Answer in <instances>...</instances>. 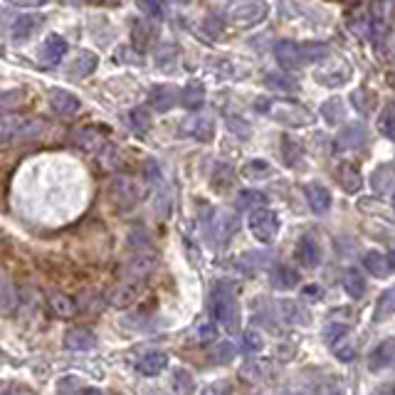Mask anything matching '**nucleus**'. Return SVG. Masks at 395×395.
Instances as JSON below:
<instances>
[{"label": "nucleus", "instance_id": "obj_1", "mask_svg": "<svg viewBox=\"0 0 395 395\" xmlns=\"http://www.w3.org/2000/svg\"><path fill=\"white\" fill-rule=\"evenodd\" d=\"M274 57L284 70H302L311 62H324L331 57V47L324 42H294L279 40L274 45Z\"/></svg>", "mask_w": 395, "mask_h": 395}, {"label": "nucleus", "instance_id": "obj_2", "mask_svg": "<svg viewBox=\"0 0 395 395\" xmlns=\"http://www.w3.org/2000/svg\"><path fill=\"white\" fill-rule=\"evenodd\" d=\"M255 109L262 114H270L274 121L287 126H309L314 121V114L299 102H289V99H265L260 97L255 102Z\"/></svg>", "mask_w": 395, "mask_h": 395}, {"label": "nucleus", "instance_id": "obj_3", "mask_svg": "<svg viewBox=\"0 0 395 395\" xmlns=\"http://www.w3.org/2000/svg\"><path fill=\"white\" fill-rule=\"evenodd\" d=\"M212 311H215V319L220 321V326L228 334L238 336L240 334V321H242V314H240V302L238 294L230 284H217L215 294H212Z\"/></svg>", "mask_w": 395, "mask_h": 395}, {"label": "nucleus", "instance_id": "obj_4", "mask_svg": "<svg viewBox=\"0 0 395 395\" xmlns=\"http://www.w3.org/2000/svg\"><path fill=\"white\" fill-rule=\"evenodd\" d=\"M42 129H45L42 119L3 114L0 116V144H6V141H13V139H35Z\"/></svg>", "mask_w": 395, "mask_h": 395}, {"label": "nucleus", "instance_id": "obj_5", "mask_svg": "<svg viewBox=\"0 0 395 395\" xmlns=\"http://www.w3.org/2000/svg\"><path fill=\"white\" fill-rule=\"evenodd\" d=\"M249 233L255 235L257 242L262 245H272L277 240V235H279V228H281V222H279V215L272 210H267V208H257V210L249 212Z\"/></svg>", "mask_w": 395, "mask_h": 395}, {"label": "nucleus", "instance_id": "obj_6", "mask_svg": "<svg viewBox=\"0 0 395 395\" xmlns=\"http://www.w3.org/2000/svg\"><path fill=\"white\" fill-rule=\"evenodd\" d=\"M238 230H240V217L233 210H228V208H217L208 217V233H210L215 245L230 242V238H235Z\"/></svg>", "mask_w": 395, "mask_h": 395}, {"label": "nucleus", "instance_id": "obj_7", "mask_svg": "<svg viewBox=\"0 0 395 395\" xmlns=\"http://www.w3.org/2000/svg\"><path fill=\"white\" fill-rule=\"evenodd\" d=\"M314 79L324 87H341L351 79V67L341 60V57H326L321 67H316Z\"/></svg>", "mask_w": 395, "mask_h": 395}, {"label": "nucleus", "instance_id": "obj_8", "mask_svg": "<svg viewBox=\"0 0 395 395\" xmlns=\"http://www.w3.org/2000/svg\"><path fill=\"white\" fill-rule=\"evenodd\" d=\"M267 10L270 8L265 3H238L228 10V20L233 22L235 27H255L260 25L262 20L267 17Z\"/></svg>", "mask_w": 395, "mask_h": 395}, {"label": "nucleus", "instance_id": "obj_9", "mask_svg": "<svg viewBox=\"0 0 395 395\" xmlns=\"http://www.w3.org/2000/svg\"><path fill=\"white\" fill-rule=\"evenodd\" d=\"M109 198L114 201V206L119 210H129V208H134L139 203V185L131 178H126V176H116L109 183Z\"/></svg>", "mask_w": 395, "mask_h": 395}, {"label": "nucleus", "instance_id": "obj_10", "mask_svg": "<svg viewBox=\"0 0 395 395\" xmlns=\"http://www.w3.org/2000/svg\"><path fill=\"white\" fill-rule=\"evenodd\" d=\"M180 134L208 144V141H212V136H215V121H212V116H206V114L188 116V119L180 124Z\"/></svg>", "mask_w": 395, "mask_h": 395}, {"label": "nucleus", "instance_id": "obj_11", "mask_svg": "<svg viewBox=\"0 0 395 395\" xmlns=\"http://www.w3.org/2000/svg\"><path fill=\"white\" fill-rule=\"evenodd\" d=\"M294 255H297V262L307 270H314V267L321 265V247L311 235H304L302 240L297 242V249H294Z\"/></svg>", "mask_w": 395, "mask_h": 395}, {"label": "nucleus", "instance_id": "obj_12", "mask_svg": "<svg viewBox=\"0 0 395 395\" xmlns=\"http://www.w3.org/2000/svg\"><path fill=\"white\" fill-rule=\"evenodd\" d=\"M366 141H369V129L361 121H356V124H348L346 129L339 131L336 148H341V151H346V148H361Z\"/></svg>", "mask_w": 395, "mask_h": 395}, {"label": "nucleus", "instance_id": "obj_13", "mask_svg": "<svg viewBox=\"0 0 395 395\" xmlns=\"http://www.w3.org/2000/svg\"><path fill=\"white\" fill-rule=\"evenodd\" d=\"M65 346L72 351H92L97 346V336L92 329H84V326H72L65 331Z\"/></svg>", "mask_w": 395, "mask_h": 395}, {"label": "nucleus", "instance_id": "obj_14", "mask_svg": "<svg viewBox=\"0 0 395 395\" xmlns=\"http://www.w3.org/2000/svg\"><path fill=\"white\" fill-rule=\"evenodd\" d=\"M304 195H307L309 208L316 212V215H324L331 208V190L321 183H307L304 185Z\"/></svg>", "mask_w": 395, "mask_h": 395}, {"label": "nucleus", "instance_id": "obj_15", "mask_svg": "<svg viewBox=\"0 0 395 395\" xmlns=\"http://www.w3.org/2000/svg\"><path fill=\"white\" fill-rule=\"evenodd\" d=\"M67 40L60 38V35H47V40L40 47V62L42 65H57L67 54Z\"/></svg>", "mask_w": 395, "mask_h": 395}, {"label": "nucleus", "instance_id": "obj_16", "mask_svg": "<svg viewBox=\"0 0 395 395\" xmlns=\"http://www.w3.org/2000/svg\"><path fill=\"white\" fill-rule=\"evenodd\" d=\"M49 104L60 116H75L79 111V99L67 89H49Z\"/></svg>", "mask_w": 395, "mask_h": 395}, {"label": "nucleus", "instance_id": "obj_17", "mask_svg": "<svg viewBox=\"0 0 395 395\" xmlns=\"http://www.w3.org/2000/svg\"><path fill=\"white\" fill-rule=\"evenodd\" d=\"M371 188L380 198H388L390 190H393V163H380L375 168L373 173H371Z\"/></svg>", "mask_w": 395, "mask_h": 395}, {"label": "nucleus", "instance_id": "obj_18", "mask_svg": "<svg viewBox=\"0 0 395 395\" xmlns=\"http://www.w3.org/2000/svg\"><path fill=\"white\" fill-rule=\"evenodd\" d=\"M363 267L369 270V274L378 277V279H385V277L393 274V260H390V255H383V252H369L363 257Z\"/></svg>", "mask_w": 395, "mask_h": 395}, {"label": "nucleus", "instance_id": "obj_19", "mask_svg": "<svg viewBox=\"0 0 395 395\" xmlns=\"http://www.w3.org/2000/svg\"><path fill=\"white\" fill-rule=\"evenodd\" d=\"M393 356H395V341L393 339H385L380 346H375L369 356V369L371 371H383L388 369L390 363H393Z\"/></svg>", "mask_w": 395, "mask_h": 395}, {"label": "nucleus", "instance_id": "obj_20", "mask_svg": "<svg viewBox=\"0 0 395 395\" xmlns=\"http://www.w3.org/2000/svg\"><path fill=\"white\" fill-rule=\"evenodd\" d=\"M336 178H339L341 188L346 190V193H351V195H356L358 190L363 188L361 171H358L353 163H341V166H339V171H336Z\"/></svg>", "mask_w": 395, "mask_h": 395}, {"label": "nucleus", "instance_id": "obj_21", "mask_svg": "<svg viewBox=\"0 0 395 395\" xmlns=\"http://www.w3.org/2000/svg\"><path fill=\"white\" fill-rule=\"evenodd\" d=\"M49 311H52L57 319H72L77 314V304L72 302V297H67L65 292H49L47 297Z\"/></svg>", "mask_w": 395, "mask_h": 395}, {"label": "nucleus", "instance_id": "obj_22", "mask_svg": "<svg viewBox=\"0 0 395 395\" xmlns=\"http://www.w3.org/2000/svg\"><path fill=\"white\" fill-rule=\"evenodd\" d=\"M279 311L281 316L289 321V324H297V326H309L311 319H309V309L299 302H292V299H281L279 302Z\"/></svg>", "mask_w": 395, "mask_h": 395}, {"label": "nucleus", "instance_id": "obj_23", "mask_svg": "<svg viewBox=\"0 0 395 395\" xmlns=\"http://www.w3.org/2000/svg\"><path fill=\"white\" fill-rule=\"evenodd\" d=\"M99 65V57L94 52H89V49H82L79 54H77L75 60L70 62V67H67V72H70L72 77H89L94 70H97Z\"/></svg>", "mask_w": 395, "mask_h": 395}, {"label": "nucleus", "instance_id": "obj_24", "mask_svg": "<svg viewBox=\"0 0 395 395\" xmlns=\"http://www.w3.org/2000/svg\"><path fill=\"white\" fill-rule=\"evenodd\" d=\"M168 366V356L163 351H151L146 353V356H141L139 361V373L146 375V378H153V375H158L163 369Z\"/></svg>", "mask_w": 395, "mask_h": 395}, {"label": "nucleus", "instance_id": "obj_25", "mask_svg": "<svg viewBox=\"0 0 395 395\" xmlns=\"http://www.w3.org/2000/svg\"><path fill=\"white\" fill-rule=\"evenodd\" d=\"M270 281H272V287L274 289H294L299 284V277H297V272L292 270V267H287V265H277V267H272V272H270Z\"/></svg>", "mask_w": 395, "mask_h": 395}, {"label": "nucleus", "instance_id": "obj_26", "mask_svg": "<svg viewBox=\"0 0 395 395\" xmlns=\"http://www.w3.org/2000/svg\"><path fill=\"white\" fill-rule=\"evenodd\" d=\"M40 25H42V17L40 15H20L13 22V40L15 42H25Z\"/></svg>", "mask_w": 395, "mask_h": 395}, {"label": "nucleus", "instance_id": "obj_27", "mask_svg": "<svg viewBox=\"0 0 395 395\" xmlns=\"http://www.w3.org/2000/svg\"><path fill=\"white\" fill-rule=\"evenodd\" d=\"M180 99V92L176 87H168V84H161L151 92V102L158 111H168V109H173Z\"/></svg>", "mask_w": 395, "mask_h": 395}, {"label": "nucleus", "instance_id": "obj_28", "mask_svg": "<svg viewBox=\"0 0 395 395\" xmlns=\"http://www.w3.org/2000/svg\"><path fill=\"white\" fill-rule=\"evenodd\" d=\"M281 158H284V163H287L289 168L299 166L304 158L302 141L294 139V136H281Z\"/></svg>", "mask_w": 395, "mask_h": 395}, {"label": "nucleus", "instance_id": "obj_29", "mask_svg": "<svg viewBox=\"0 0 395 395\" xmlns=\"http://www.w3.org/2000/svg\"><path fill=\"white\" fill-rule=\"evenodd\" d=\"M321 119L331 126L341 124V121L346 119V104H343V99H339V97L326 99V102L321 104Z\"/></svg>", "mask_w": 395, "mask_h": 395}, {"label": "nucleus", "instance_id": "obj_30", "mask_svg": "<svg viewBox=\"0 0 395 395\" xmlns=\"http://www.w3.org/2000/svg\"><path fill=\"white\" fill-rule=\"evenodd\" d=\"M203 102H206V87L201 82H190L188 87L180 92V104L185 109H201Z\"/></svg>", "mask_w": 395, "mask_h": 395}, {"label": "nucleus", "instance_id": "obj_31", "mask_svg": "<svg viewBox=\"0 0 395 395\" xmlns=\"http://www.w3.org/2000/svg\"><path fill=\"white\" fill-rule=\"evenodd\" d=\"M136 302V287L134 284H119L109 292V304L116 309H126Z\"/></svg>", "mask_w": 395, "mask_h": 395}, {"label": "nucleus", "instance_id": "obj_32", "mask_svg": "<svg viewBox=\"0 0 395 395\" xmlns=\"http://www.w3.org/2000/svg\"><path fill=\"white\" fill-rule=\"evenodd\" d=\"M341 284H343V289L348 292V297H353V299H361L363 294H366V279H363L358 270H346V272H343Z\"/></svg>", "mask_w": 395, "mask_h": 395}, {"label": "nucleus", "instance_id": "obj_33", "mask_svg": "<svg viewBox=\"0 0 395 395\" xmlns=\"http://www.w3.org/2000/svg\"><path fill=\"white\" fill-rule=\"evenodd\" d=\"M265 84L270 89H274V92H297L299 89L297 79H292V77L284 75V72H267Z\"/></svg>", "mask_w": 395, "mask_h": 395}, {"label": "nucleus", "instance_id": "obj_34", "mask_svg": "<svg viewBox=\"0 0 395 395\" xmlns=\"http://www.w3.org/2000/svg\"><path fill=\"white\" fill-rule=\"evenodd\" d=\"M393 311H395V289H385V292L378 297V302H375L373 319L383 321V319H388V316H393Z\"/></svg>", "mask_w": 395, "mask_h": 395}, {"label": "nucleus", "instance_id": "obj_35", "mask_svg": "<svg viewBox=\"0 0 395 395\" xmlns=\"http://www.w3.org/2000/svg\"><path fill=\"white\" fill-rule=\"evenodd\" d=\"M129 124L131 129L136 131V134H146L148 129H151V114H148L146 107H136L129 111Z\"/></svg>", "mask_w": 395, "mask_h": 395}, {"label": "nucleus", "instance_id": "obj_36", "mask_svg": "<svg viewBox=\"0 0 395 395\" xmlns=\"http://www.w3.org/2000/svg\"><path fill=\"white\" fill-rule=\"evenodd\" d=\"M77 144H79L84 151H97V148H102L104 139L97 129H82L79 134H77Z\"/></svg>", "mask_w": 395, "mask_h": 395}, {"label": "nucleus", "instance_id": "obj_37", "mask_svg": "<svg viewBox=\"0 0 395 395\" xmlns=\"http://www.w3.org/2000/svg\"><path fill=\"white\" fill-rule=\"evenodd\" d=\"M270 173H272V166L267 161H249L247 166L242 168V176L245 178H249V180H265V178H270Z\"/></svg>", "mask_w": 395, "mask_h": 395}, {"label": "nucleus", "instance_id": "obj_38", "mask_svg": "<svg viewBox=\"0 0 395 395\" xmlns=\"http://www.w3.org/2000/svg\"><path fill=\"white\" fill-rule=\"evenodd\" d=\"M233 180H235V171L230 166H225V163H220V166L215 168V173H212V188L228 190L230 185H233Z\"/></svg>", "mask_w": 395, "mask_h": 395}, {"label": "nucleus", "instance_id": "obj_39", "mask_svg": "<svg viewBox=\"0 0 395 395\" xmlns=\"http://www.w3.org/2000/svg\"><path fill=\"white\" fill-rule=\"evenodd\" d=\"M153 257L151 255H139V257H134V260L129 262V267H126V272H129V277H144V274H148V272L153 270Z\"/></svg>", "mask_w": 395, "mask_h": 395}, {"label": "nucleus", "instance_id": "obj_40", "mask_svg": "<svg viewBox=\"0 0 395 395\" xmlns=\"http://www.w3.org/2000/svg\"><path fill=\"white\" fill-rule=\"evenodd\" d=\"M331 348H334L336 358H339V361H343V363H348V361H353V358H356V343H353L348 336H343V339H339L336 343H331Z\"/></svg>", "mask_w": 395, "mask_h": 395}, {"label": "nucleus", "instance_id": "obj_41", "mask_svg": "<svg viewBox=\"0 0 395 395\" xmlns=\"http://www.w3.org/2000/svg\"><path fill=\"white\" fill-rule=\"evenodd\" d=\"M265 201H267V198L262 193H257V190H240L238 206L240 208H249V212H252V210H257V208L265 206Z\"/></svg>", "mask_w": 395, "mask_h": 395}, {"label": "nucleus", "instance_id": "obj_42", "mask_svg": "<svg viewBox=\"0 0 395 395\" xmlns=\"http://www.w3.org/2000/svg\"><path fill=\"white\" fill-rule=\"evenodd\" d=\"M378 129L383 136H388V139H393L395 136V119H393V104H385L383 111H380L378 116Z\"/></svg>", "mask_w": 395, "mask_h": 395}, {"label": "nucleus", "instance_id": "obj_43", "mask_svg": "<svg viewBox=\"0 0 395 395\" xmlns=\"http://www.w3.org/2000/svg\"><path fill=\"white\" fill-rule=\"evenodd\" d=\"M348 334H351L348 324H334V321H331V324L324 329V341L331 346V343H336L339 339H343V336H348Z\"/></svg>", "mask_w": 395, "mask_h": 395}, {"label": "nucleus", "instance_id": "obj_44", "mask_svg": "<svg viewBox=\"0 0 395 395\" xmlns=\"http://www.w3.org/2000/svg\"><path fill=\"white\" fill-rule=\"evenodd\" d=\"M267 262H270V255H267V252H260V255H255V252H247V255H242L240 265L247 267L249 272H255V270H262Z\"/></svg>", "mask_w": 395, "mask_h": 395}, {"label": "nucleus", "instance_id": "obj_45", "mask_svg": "<svg viewBox=\"0 0 395 395\" xmlns=\"http://www.w3.org/2000/svg\"><path fill=\"white\" fill-rule=\"evenodd\" d=\"M242 341H245V348H247V351H252V353H257V351H262V348H265V339H262V334H260V331H255V329L245 331Z\"/></svg>", "mask_w": 395, "mask_h": 395}, {"label": "nucleus", "instance_id": "obj_46", "mask_svg": "<svg viewBox=\"0 0 395 395\" xmlns=\"http://www.w3.org/2000/svg\"><path fill=\"white\" fill-rule=\"evenodd\" d=\"M0 395H35V390L27 388V385H22V383L3 380V383H0Z\"/></svg>", "mask_w": 395, "mask_h": 395}, {"label": "nucleus", "instance_id": "obj_47", "mask_svg": "<svg viewBox=\"0 0 395 395\" xmlns=\"http://www.w3.org/2000/svg\"><path fill=\"white\" fill-rule=\"evenodd\" d=\"M358 208H361L363 212H378V215H383L385 220H390V206L388 203H380V201H361L358 203Z\"/></svg>", "mask_w": 395, "mask_h": 395}, {"label": "nucleus", "instance_id": "obj_48", "mask_svg": "<svg viewBox=\"0 0 395 395\" xmlns=\"http://www.w3.org/2000/svg\"><path fill=\"white\" fill-rule=\"evenodd\" d=\"M369 97H371V92H369V89H356V92L351 94V102H353V107H356L358 111H361V114H369V111H371Z\"/></svg>", "mask_w": 395, "mask_h": 395}, {"label": "nucleus", "instance_id": "obj_49", "mask_svg": "<svg viewBox=\"0 0 395 395\" xmlns=\"http://www.w3.org/2000/svg\"><path fill=\"white\" fill-rule=\"evenodd\" d=\"M139 8L148 15V20L153 22H161L163 20V8L158 6V3H151V0H141Z\"/></svg>", "mask_w": 395, "mask_h": 395}, {"label": "nucleus", "instance_id": "obj_50", "mask_svg": "<svg viewBox=\"0 0 395 395\" xmlns=\"http://www.w3.org/2000/svg\"><path fill=\"white\" fill-rule=\"evenodd\" d=\"M144 176H146L151 183H161V168L156 161H146L144 163Z\"/></svg>", "mask_w": 395, "mask_h": 395}, {"label": "nucleus", "instance_id": "obj_51", "mask_svg": "<svg viewBox=\"0 0 395 395\" xmlns=\"http://www.w3.org/2000/svg\"><path fill=\"white\" fill-rule=\"evenodd\" d=\"M0 302H3V307H10L13 304V289L6 277H0Z\"/></svg>", "mask_w": 395, "mask_h": 395}, {"label": "nucleus", "instance_id": "obj_52", "mask_svg": "<svg viewBox=\"0 0 395 395\" xmlns=\"http://www.w3.org/2000/svg\"><path fill=\"white\" fill-rule=\"evenodd\" d=\"M302 297L311 299V302H319V299H324V289L319 284H309V287L302 289Z\"/></svg>", "mask_w": 395, "mask_h": 395}, {"label": "nucleus", "instance_id": "obj_53", "mask_svg": "<svg viewBox=\"0 0 395 395\" xmlns=\"http://www.w3.org/2000/svg\"><path fill=\"white\" fill-rule=\"evenodd\" d=\"M173 385H176V390H178V393H188V390H190V375L185 373V371H180V373H176Z\"/></svg>", "mask_w": 395, "mask_h": 395}, {"label": "nucleus", "instance_id": "obj_54", "mask_svg": "<svg viewBox=\"0 0 395 395\" xmlns=\"http://www.w3.org/2000/svg\"><path fill=\"white\" fill-rule=\"evenodd\" d=\"M212 336H215V329H212V326H203V329L198 331V341H210Z\"/></svg>", "mask_w": 395, "mask_h": 395}, {"label": "nucleus", "instance_id": "obj_55", "mask_svg": "<svg viewBox=\"0 0 395 395\" xmlns=\"http://www.w3.org/2000/svg\"><path fill=\"white\" fill-rule=\"evenodd\" d=\"M228 126H230V129H233V131H242V136H247L249 134V126L247 124H242V121H238V124H235V121H233V116H230V119H228Z\"/></svg>", "mask_w": 395, "mask_h": 395}, {"label": "nucleus", "instance_id": "obj_56", "mask_svg": "<svg viewBox=\"0 0 395 395\" xmlns=\"http://www.w3.org/2000/svg\"><path fill=\"white\" fill-rule=\"evenodd\" d=\"M13 94H15V92H10V94H6V97H0V116H3V114H6V111H8V109H10V107H13V104H15V102H8V99H10V97H13Z\"/></svg>", "mask_w": 395, "mask_h": 395}, {"label": "nucleus", "instance_id": "obj_57", "mask_svg": "<svg viewBox=\"0 0 395 395\" xmlns=\"http://www.w3.org/2000/svg\"><path fill=\"white\" fill-rule=\"evenodd\" d=\"M371 395H393V385H390V383H383L380 388H375Z\"/></svg>", "mask_w": 395, "mask_h": 395}, {"label": "nucleus", "instance_id": "obj_58", "mask_svg": "<svg viewBox=\"0 0 395 395\" xmlns=\"http://www.w3.org/2000/svg\"><path fill=\"white\" fill-rule=\"evenodd\" d=\"M77 395H104V393L99 388H84L82 393H77Z\"/></svg>", "mask_w": 395, "mask_h": 395}, {"label": "nucleus", "instance_id": "obj_59", "mask_svg": "<svg viewBox=\"0 0 395 395\" xmlns=\"http://www.w3.org/2000/svg\"><path fill=\"white\" fill-rule=\"evenodd\" d=\"M284 395H292V393H284Z\"/></svg>", "mask_w": 395, "mask_h": 395}]
</instances>
